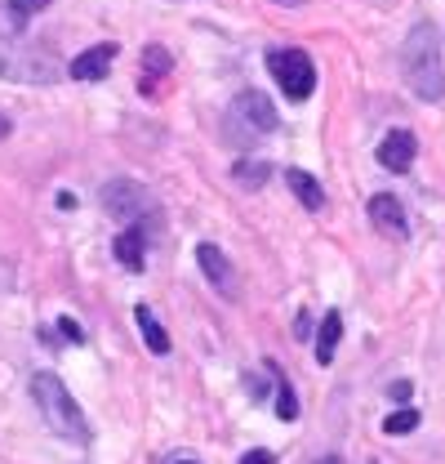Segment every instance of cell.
I'll list each match as a JSON object with an SVG mask.
<instances>
[{"label":"cell","mask_w":445,"mask_h":464,"mask_svg":"<svg viewBox=\"0 0 445 464\" xmlns=\"http://www.w3.org/2000/svg\"><path fill=\"white\" fill-rule=\"evenodd\" d=\"M401 76L423 103L445 99V72H441V41L432 23H414V32L401 45Z\"/></svg>","instance_id":"cell-1"},{"label":"cell","mask_w":445,"mask_h":464,"mask_svg":"<svg viewBox=\"0 0 445 464\" xmlns=\"http://www.w3.org/2000/svg\"><path fill=\"white\" fill-rule=\"evenodd\" d=\"M32 398H36L45 424L54 429L58 438H67V442H90V424H85L80 406L71 398V389L58 380L54 371H36V375H32Z\"/></svg>","instance_id":"cell-2"},{"label":"cell","mask_w":445,"mask_h":464,"mask_svg":"<svg viewBox=\"0 0 445 464\" xmlns=\"http://www.w3.org/2000/svg\"><path fill=\"white\" fill-rule=\"evenodd\" d=\"M0 76L5 81H23V85H50L62 76V63L50 50H32V45H14L0 41Z\"/></svg>","instance_id":"cell-3"},{"label":"cell","mask_w":445,"mask_h":464,"mask_svg":"<svg viewBox=\"0 0 445 464\" xmlns=\"http://www.w3.org/2000/svg\"><path fill=\"white\" fill-rule=\"evenodd\" d=\"M268 67H272L277 85L285 90V99H294V103L312 99V90H317V67H312V58L303 54V50H272V54H268Z\"/></svg>","instance_id":"cell-4"},{"label":"cell","mask_w":445,"mask_h":464,"mask_svg":"<svg viewBox=\"0 0 445 464\" xmlns=\"http://www.w3.org/2000/svg\"><path fill=\"white\" fill-rule=\"evenodd\" d=\"M374 157H379L383 170L405 174L414 166V157H419V139H414L410 130H392V134H383V143L374 148Z\"/></svg>","instance_id":"cell-5"},{"label":"cell","mask_w":445,"mask_h":464,"mask_svg":"<svg viewBox=\"0 0 445 464\" xmlns=\"http://www.w3.org/2000/svg\"><path fill=\"white\" fill-rule=\"evenodd\" d=\"M232 116H236L241 125L259 130V134H272V130H277V108H272V99H268V94H259V90L236 94V108H232Z\"/></svg>","instance_id":"cell-6"},{"label":"cell","mask_w":445,"mask_h":464,"mask_svg":"<svg viewBox=\"0 0 445 464\" xmlns=\"http://www.w3.org/2000/svg\"><path fill=\"white\" fill-rule=\"evenodd\" d=\"M370 224L383 232V237H396V241L410 237V219H405V210H401V201H396L392 192L370 197Z\"/></svg>","instance_id":"cell-7"},{"label":"cell","mask_w":445,"mask_h":464,"mask_svg":"<svg viewBox=\"0 0 445 464\" xmlns=\"http://www.w3.org/2000/svg\"><path fill=\"white\" fill-rule=\"evenodd\" d=\"M103 210H108L111 219L138 215V210H143V188H138L134 179H111L108 188H103Z\"/></svg>","instance_id":"cell-8"},{"label":"cell","mask_w":445,"mask_h":464,"mask_svg":"<svg viewBox=\"0 0 445 464\" xmlns=\"http://www.w3.org/2000/svg\"><path fill=\"white\" fill-rule=\"evenodd\" d=\"M196 264H201V273H205V277H210V282H214L227 299L236 295V273H232L227 255H222L214 241H201V246H196Z\"/></svg>","instance_id":"cell-9"},{"label":"cell","mask_w":445,"mask_h":464,"mask_svg":"<svg viewBox=\"0 0 445 464\" xmlns=\"http://www.w3.org/2000/svg\"><path fill=\"white\" fill-rule=\"evenodd\" d=\"M111 63H116V45H90L85 54H76L67 63V72H71V81H103L111 72Z\"/></svg>","instance_id":"cell-10"},{"label":"cell","mask_w":445,"mask_h":464,"mask_svg":"<svg viewBox=\"0 0 445 464\" xmlns=\"http://www.w3.org/2000/svg\"><path fill=\"white\" fill-rule=\"evenodd\" d=\"M169 67H174V58H169L161 45H147V50H143V76H138V90H143V94H156L161 81H169Z\"/></svg>","instance_id":"cell-11"},{"label":"cell","mask_w":445,"mask_h":464,"mask_svg":"<svg viewBox=\"0 0 445 464\" xmlns=\"http://www.w3.org/2000/svg\"><path fill=\"white\" fill-rule=\"evenodd\" d=\"M111 250H116V259H120L129 273H143V264H147V246H143V232L138 228H125L116 241H111Z\"/></svg>","instance_id":"cell-12"},{"label":"cell","mask_w":445,"mask_h":464,"mask_svg":"<svg viewBox=\"0 0 445 464\" xmlns=\"http://www.w3.org/2000/svg\"><path fill=\"white\" fill-rule=\"evenodd\" d=\"M134 322H138V331H143V344L152 348L156 357H166V353H169V335H166V326L156 322V313H152L147 304H138V308H134Z\"/></svg>","instance_id":"cell-13"},{"label":"cell","mask_w":445,"mask_h":464,"mask_svg":"<svg viewBox=\"0 0 445 464\" xmlns=\"http://www.w3.org/2000/svg\"><path fill=\"white\" fill-rule=\"evenodd\" d=\"M285 183H289V192H294V197H298L308 210H321V206H326V192H321V183H317V179H312L308 170H298V166H294V170H285Z\"/></svg>","instance_id":"cell-14"},{"label":"cell","mask_w":445,"mask_h":464,"mask_svg":"<svg viewBox=\"0 0 445 464\" xmlns=\"http://www.w3.org/2000/svg\"><path fill=\"white\" fill-rule=\"evenodd\" d=\"M338 340H343V317L330 308V313L321 317V335H317V362H321V366H330V362H334V348H338Z\"/></svg>","instance_id":"cell-15"},{"label":"cell","mask_w":445,"mask_h":464,"mask_svg":"<svg viewBox=\"0 0 445 464\" xmlns=\"http://www.w3.org/2000/svg\"><path fill=\"white\" fill-rule=\"evenodd\" d=\"M414 429H419V411H414V406H401V411H392L388 420H383V433H388V438L414 433Z\"/></svg>","instance_id":"cell-16"},{"label":"cell","mask_w":445,"mask_h":464,"mask_svg":"<svg viewBox=\"0 0 445 464\" xmlns=\"http://www.w3.org/2000/svg\"><path fill=\"white\" fill-rule=\"evenodd\" d=\"M236 183H241V188H263V183H268V166H263V161H241V166H236Z\"/></svg>","instance_id":"cell-17"},{"label":"cell","mask_w":445,"mask_h":464,"mask_svg":"<svg viewBox=\"0 0 445 464\" xmlns=\"http://www.w3.org/2000/svg\"><path fill=\"white\" fill-rule=\"evenodd\" d=\"M277 415L289 424V420H298V398H294V389H289V380H277Z\"/></svg>","instance_id":"cell-18"},{"label":"cell","mask_w":445,"mask_h":464,"mask_svg":"<svg viewBox=\"0 0 445 464\" xmlns=\"http://www.w3.org/2000/svg\"><path fill=\"white\" fill-rule=\"evenodd\" d=\"M241 464H277V456H272V451H245Z\"/></svg>","instance_id":"cell-19"},{"label":"cell","mask_w":445,"mask_h":464,"mask_svg":"<svg viewBox=\"0 0 445 464\" xmlns=\"http://www.w3.org/2000/svg\"><path fill=\"white\" fill-rule=\"evenodd\" d=\"M410 393H414L410 380H396V384H392V398H396V402H410Z\"/></svg>","instance_id":"cell-20"},{"label":"cell","mask_w":445,"mask_h":464,"mask_svg":"<svg viewBox=\"0 0 445 464\" xmlns=\"http://www.w3.org/2000/svg\"><path fill=\"white\" fill-rule=\"evenodd\" d=\"M62 335H67V340H85V331H80L71 317H62Z\"/></svg>","instance_id":"cell-21"},{"label":"cell","mask_w":445,"mask_h":464,"mask_svg":"<svg viewBox=\"0 0 445 464\" xmlns=\"http://www.w3.org/2000/svg\"><path fill=\"white\" fill-rule=\"evenodd\" d=\"M50 5H54V0H18L23 14H36V9H50Z\"/></svg>","instance_id":"cell-22"},{"label":"cell","mask_w":445,"mask_h":464,"mask_svg":"<svg viewBox=\"0 0 445 464\" xmlns=\"http://www.w3.org/2000/svg\"><path fill=\"white\" fill-rule=\"evenodd\" d=\"M9 130H14V125H9V116H0V139H9Z\"/></svg>","instance_id":"cell-23"},{"label":"cell","mask_w":445,"mask_h":464,"mask_svg":"<svg viewBox=\"0 0 445 464\" xmlns=\"http://www.w3.org/2000/svg\"><path fill=\"white\" fill-rule=\"evenodd\" d=\"M272 5H285V9H298V5H308V0H272Z\"/></svg>","instance_id":"cell-24"},{"label":"cell","mask_w":445,"mask_h":464,"mask_svg":"<svg viewBox=\"0 0 445 464\" xmlns=\"http://www.w3.org/2000/svg\"><path fill=\"white\" fill-rule=\"evenodd\" d=\"M317 464H343V460H338V456H326V460H317Z\"/></svg>","instance_id":"cell-25"},{"label":"cell","mask_w":445,"mask_h":464,"mask_svg":"<svg viewBox=\"0 0 445 464\" xmlns=\"http://www.w3.org/2000/svg\"><path fill=\"white\" fill-rule=\"evenodd\" d=\"M174 464H196V460H174Z\"/></svg>","instance_id":"cell-26"}]
</instances>
